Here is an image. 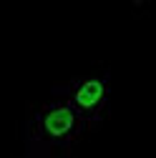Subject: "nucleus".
Segmentation results:
<instances>
[{
  "instance_id": "obj_1",
  "label": "nucleus",
  "mask_w": 156,
  "mask_h": 158,
  "mask_svg": "<svg viewBox=\"0 0 156 158\" xmlns=\"http://www.w3.org/2000/svg\"><path fill=\"white\" fill-rule=\"evenodd\" d=\"M86 123L63 101H48L33 113L28 128V156L30 158H68L81 141Z\"/></svg>"
},
{
  "instance_id": "obj_2",
  "label": "nucleus",
  "mask_w": 156,
  "mask_h": 158,
  "mask_svg": "<svg viewBox=\"0 0 156 158\" xmlns=\"http://www.w3.org/2000/svg\"><path fill=\"white\" fill-rule=\"evenodd\" d=\"M55 101H63L68 108L76 110V115L88 126H96L106 118L108 101H111V81L106 73L98 75H81L68 83H61L53 88Z\"/></svg>"
},
{
  "instance_id": "obj_3",
  "label": "nucleus",
  "mask_w": 156,
  "mask_h": 158,
  "mask_svg": "<svg viewBox=\"0 0 156 158\" xmlns=\"http://www.w3.org/2000/svg\"><path fill=\"white\" fill-rule=\"evenodd\" d=\"M25 158H30V156H25Z\"/></svg>"
}]
</instances>
